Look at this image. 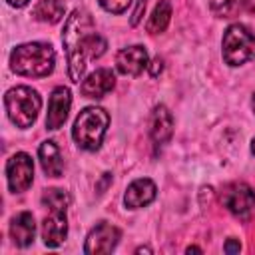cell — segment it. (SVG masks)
<instances>
[{"mask_svg": "<svg viewBox=\"0 0 255 255\" xmlns=\"http://www.w3.org/2000/svg\"><path fill=\"white\" fill-rule=\"evenodd\" d=\"M62 44L66 50L68 74L74 84L84 80L88 60L100 58L108 48V42L94 30L92 18L84 10H74L68 16L62 32Z\"/></svg>", "mask_w": 255, "mask_h": 255, "instance_id": "6da1fadb", "label": "cell"}, {"mask_svg": "<svg viewBox=\"0 0 255 255\" xmlns=\"http://www.w3.org/2000/svg\"><path fill=\"white\" fill-rule=\"evenodd\" d=\"M56 66V52L48 42L20 44L10 52L12 72L26 78H44L52 74Z\"/></svg>", "mask_w": 255, "mask_h": 255, "instance_id": "7a4b0ae2", "label": "cell"}, {"mask_svg": "<svg viewBox=\"0 0 255 255\" xmlns=\"http://www.w3.org/2000/svg\"><path fill=\"white\" fill-rule=\"evenodd\" d=\"M108 126H110L108 112L98 106H88L78 114L72 128V137L78 143V147L86 151H94L102 145Z\"/></svg>", "mask_w": 255, "mask_h": 255, "instance_id": "3957f363", "label": "cell"}, {"mask_svg": "<svg viewBox=\"0 0 255 255\" xmlns=\"http://www.w3.org/2000/svg\"><path fill=\"white\" fill-rule=\"evenodd\" d=\"M4 108L8 120L16 128L26 129L36 122L42 108V98L30 86H16L4 94Z\"/></svg>", "mask_w": 255, "mask_h": 255, "instance_id": "277c9868", "label": "cell"}, {"mask_svg": "<svg viewBox=\"0 0 255 255\" xmlns=\"http://www.w3.org/2000/svg\"><path fill=\"white\" fill-rule=\"evenodd\" d=\"M223 60L229 66H243L255 60V34L243 24H231L223 34Z\"/></svg>", "mask_w": 255, "mask_h": 255, "instance_id": "5b68a950", "label": "cell"}, {"mask_svg": "<svg viewBox=\"0 0 255 255\" xmlns=\"http://www.w3.org/2000/svg\"><path fill=\"white\" fill-rule=\"evenodd\" d=\"M221 203L239 221L255 219V191L247 183H229L221 191Z\"/></svg>", "mask_w": 255, "mask_h": 255, "instance_id": "8992f818", "label": "cell"}, {"mask_svg": "<svg viewBox=\"0 0 255 255\" xmlns=\"http://www.w3.org/2000/svg\"><path fill=\"white\" fill-rule=\"evenodd\" d=\"M34 179V161L26 151L14 153L6 161V181L12 193H22L32 185Z\"/></svg>", "mask_w": 255, "mask_h": 255, "instance_id": "52a82bcc", "label": "cell"}, {"mask_svg": "<svg viewBox=\"0 0 255 255\" xmlns=\"http://www.w3.org/2000/svg\"><path fill=\"white\" fill-rule=\"evenodd\" d=\"M122 237V231L108 223V221H100L86 237V243H84V253L88 255H104V253H112L118 245Z\"/></svg>", "mask_w": 255, "mask_h": 255, "instance_id": "ba28073f", "label": "cell"}, {"mask_svg": "<svg viewBox=\"0 0 255 255\" xmlns=\"http://www.w3.org/2000/svg\"><path fill=\"white\" fill-rule=\"evenodd\" d=\"M72 106V92L66 86L54 88L48 102V114H46V128L48 129H60L64 122L68 120V112Z\"/></svg>", "mask_w": 255, "mask_h": 255, "instance_id": "9c48e42d", "label": "cell"}, {"mask_svg": "<svg viewBox=\"0 0 255 255\" xmlns=\"http://www.w3.org/2000/svg\"><path fill=\"white\" fill-rule=\"evenodd\" d=\"M147 64H149L147 52L139 44L128 46V48L120 50L116 56V68L124 76H139L147 68Z\"/></svg>", "mask_w": 255, "mask_h": 255, "instance_id": "30bf717a", "label": "cell"}, {"mask_svg": "<svg viewBox=\"0 0 255 255\" xmlns=\"http://www.w3.org/2000/svg\"><path fill=\"white\" fill-rule=\"evenodd\" d=\"M114 86H116V74L110 68H98L82 80L80 90L86 98L98 100V98H104L108 92H112Z\"/></svg>", "mask_w": 255, "mask_h": 255, "instance_id": "8fae6325", "label": "cell"}, {"mask_svg": "<svg viewBox=\"0 0 255 255\" xmlns=\"http://www.w3.org/2000/svg\"><path fill=\"white\" fill-rule=\"evenodd\" d=\"M155 193H157L155 183L147 177H139L128 185V189L124 193V203L129 209H139V207L149 205L155 199Z\"/></svg>", "mask_w": 255, "mask_h": 255, "instance_id": "7c38bea8", "label": "cell"}, {"mask_svg": "<svg viewBox=\"0 0 255 255\" xmlns=\"http://www.w3.org/2000/svg\"><path fill=\"white\" fill-rule=\"evenodd\" d=\"M68 235L66 211H50L42 221V241L46 247H60Z\"/></svg>", "mask_w": 255, "mask_h": 255, "instance_id": "4fadbf2b", "label": "cell"}, {"mask_svg": "<svg viewBox=\"0 0 255 255\" xmlns=\"http://www.w3.org/2000/svg\"><path fill=\"white\" fill-rule=\"evenodd\" d=\"M173 133V118H171V112L159 104L153 108L151 112V118H149V135L153 139L155 145H163L169 141Z\"/></svg>", "mask_w": 255, "mask_h": 255, "instance_id": "5bb4252c", "label": "cell"}, {"mask_svg": "<svg viewBox=\"0 0 255 255\" xmlns=\"http://www.w3.org/2000/svg\"><path fill=\"white\" fill-rule=\"evenodd\" d=\"M36 235V221L30 211H20L10 221V237L18 247H28Z\"/></svg>", "mask_w": 255, "mask_h": 255, "instance_id": "9a60e30c", "label": "cell"}, {"mask_svg": "<svg viewBox=\"0 0 255 255\" xmlns=\"http://www.w3.org/2000/svg\"><path fill=\"white\" fill-rule=\"evenodd\" d=\"M38 157H40V165L44 169V173L48 177H60L64 171V157L60 153V147L56 145V141L46 139L40 143L38 147Z\"/></svg>", "mask_w": 255, "mask_h": 255, "instance_id": "2e32d148", "label": "cell"}, {"mask_svg": "<svg viewBox=\"0 0 255 255\" xmlns=\"http://www.w3.org/2000/svg\"><path fill=\"white\" fill-rule=\"evenodd\" d=\"M66 6L62 0H38L32 8V16L46 24H56L64 18Z\"/></svg>", "mask_w": 255, "mask_h": 255, "instance_id": "e0dca14e", "label": "cell"}, {"mask_svg": "<svg viewBox=\"0 0 255 255\" xmlns=\"http://www.w3.org/2000/svg\"><path fill=\"white\" fill-rule=\"evenodd\" d=\"M169 20H171V4H169V0H159L145 24V30L149 34H161L167 28Z\"/></svg>", "mask_w": 255, "mask_h": 255, "instance_id": "ac0fdd59", "label": "cell"}, {"mask_svg": "<svg viewBox=\"0 0 255 255\" xmlns=\"http://www.w3.org/2000/svg\"><path fill=\"white\" fill-rule=\"evenodd\" d=\"M42 205L48 207L50 211H66L70 205V195L64 189H46L42 195Z\"/></svg>", "mask_w": 255, "mask_h": 255, "instance_id": "d6986e66", "label": "cell"}, {"mask_svg": "<svg viewBox=\"0 0 255 255\" xmlns=\"http://www.w3.org/2000/svg\"><path fill=\"white\" fill-rule=\"evenodd\" d=\"M98 4L110 12V14H122L128 10V6L131 4V0H98Z\"/></svg>", "mask_w": 255, "mask_h": 255, "instance_id": "ffe728a7", "label": "cell"}, {"mask_svg": "<svg viewBox=\"0 0 255 255\" xmlns=\"http://www.w3.org/2000/svg\"><path fill=\"white\" fill-rule=\"evenodd\" d=\"M239 249H241V245H239V241H235L233 237L227 239V243L223 245V251H225V253H239Z\"/></svg>", "mask_w": 255, "mask_h": 255, "instance_id": "44dd1931", "label": "cell"}, {"mask_svg": "<svg viewBox=\"0 0 255 255\" xmlns=\"http://www.w3.org/2000/svg\"><path fill=\"white\" fill-rule=\"evenodd\" d=\"M147 68H149V74H151V76L155 78V76H157V74H159V72L163 70V62H161L159 58H155V60H153L151 64H147Z\"/></svg>", "mask_w": 255, "mask_h": 255, "instance_id": "7402d4cb", "label": "cell"}, {"mask_svg": "<svg viewBox=\"0 0 255 255\" xmlns=\"http://www.w3.org/2000/svg\"><path fill=\"white\" fill-rule=\"evenodd\" d=\"M143 8H145V0H139V2H137V8H135V12H133V18H131V26H135V24L139 22Z\"/></svg>", "mask_w": 255, "mask_h": 255, "instance_id": "603a6c76", "label": "cell"}, {"mask_svg": "<svg viewBox=\"0 0 255 255\" xmlns=\"http://www.w3.org/2000/svg\"><path fill=\"white\" fill-rule=\"evenodd\" d=\"M10 6H14V8H22V6H26L30 0H6Z\"/></svg>", "mask_w": 255, "mask_h": 255, "instance_id": "cb8c5ba5", "label": "cell"}, {"mask_svg": "<svg viewBox=\"0 0 255 255\" xmlns=\"http://www.w3.org/2000/svg\"><path fill=\"white\" fill-rule=\"evenodd\" d=\"M191 251H195V253H199L201 249H197V247H187V253H191Z\"/></svg>", "mask_w": 255, "mask_h": 255, "instance_id": "d4e9b609", "label": "cell"}, {"mask_svg": "<svg viewBox=\"0 0 255 255\" xmlns=\"http://www.w3.org/2000/svg\"><path fill=\"white\" fill-rule=\"evenodd\" d=\"M251 153H253V155H255V137H253V139H251Z\"/></svg>", "mask_w": 255, "mask_h": 255, "instance_id": "484cf974", "label": "cell"}, {"mask_svg": "<svg viewBox=\"0 0 255 255\" xmlns=\"http://www.w3.org/2000/svg\"><path fill=\"white\" fill-rule=\"evenodd\" d=\"M251 108H253V112H255V92H253V96H251Z\"/></svg>", "mask_w": 255, "mask_h": 255, "instance_id": "4316f807", "label": "cell"}]
</instances>
